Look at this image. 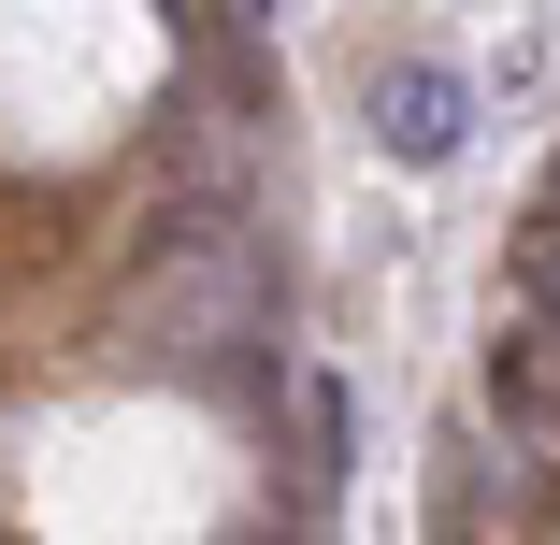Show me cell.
<instances>
[{
  "label": "cell",
  "mask_w": 560,
  "mask_h": 545,
  "mask_svg": "<svg viewBox=\"0 0 560 545\" xmlns=\"http://www.w3.org/2000/svg\"><path fill=\"white\" fill-rule=\"evenodd\" d=\"M374 144L402 158V173H445L475 144V72L460 58H388L374 72Z\"/></svg>",
  "instance_id": "cell-1"
},
{
  "label": "cell",
  "mask_w": 560,
  "mask_h": 545,
  "mask_svg": "<svg viewBox=\"0 0 560 545\" xmlns=\"http://www.w3.org/2000/svg\"><path fill=\"white\" fill-rule=\"evenodd\" d=\"M431 545H475V531H431Z\"/></svg>",
  "instance_id": "cell-6"
},
{
  "label": "cell",
  "mask_w": 560,
  "mask_h": 545,
  "mask_svg": "<svg viewBox=\"0 0 560 545\" xmlns=\"http://www.w3.org/2000/svg\"><path fill=\"white\" fill-rule=\"evenodd\" d=\"M187 100H201V116H231V130H273V116H288V86H273L259 44H201V86H187Z\"/></svg>",
  "instance_id": "cell-4"
},
{
  "label": "cell",
  "mask_w": 560,
  "mask_h": 545,
  "mask_svg": "<svg viewBox=\"0 0 560 545\" xmlns=\"http://www.w3.org/2000/svg\"><path fill=\"white\" fill-rule=\"evenodd\" d=\"M475 402L503 416V446H560V331H546V316H503V331H489Z\"/></svg>",
  "instance_id": "cell-2"
},
{
  "label": "cell",
  "mask_w": 560,
  "mask_h": 545,
  "mask_svg": "<svg viewBox=\"0 0 560 545\" xmlns=\"http://www.w3.org/2000/svg\"><path fill=\"white\" fill-rule=\"evenodd\" d=\"M503 273H517V301L560 331V187H546V201L517 215V230H503Z\"/></svg>",
  "instance_id": "cell-5"
},
{
  "label": "cell",
  "mask_w": 560,
  "mask_h": 545,
  "mask_svg": "<svg viewBox=\"0 0 560 545\" xmlns=\"http://www.w3.org/2000/svg\"><path fill=\"white\" fill-rule=\"evenodd\" d=\"M288 416H302V460H288V488H346V460H360V402H346V374H288Z\"/></svg>",
  "instance_id": "cell-3"
}]
</instances>
